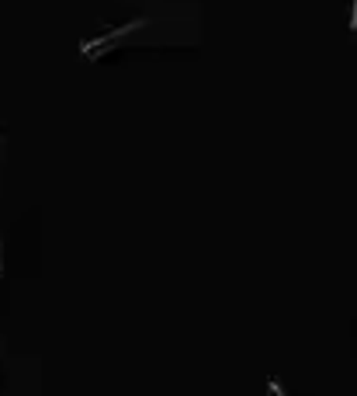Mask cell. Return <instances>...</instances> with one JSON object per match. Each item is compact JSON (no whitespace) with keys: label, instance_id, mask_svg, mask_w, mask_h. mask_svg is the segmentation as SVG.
Instances as JSON below:
<instances>
[{"label":"cell","instance_id":"cell-2","mask_svg":"<svg viewBox=\"0 0 357 396\" xmlns=\"http://www.w3.org/2000/svg\"><path fill=\"white\" fill-rule=\"evenodd\" d=\"M350 28L357 32V0H354V11H350Z\"/></svg>","mask_w":357,"mask_h":396},{"label":"cell","instance_id":"cell-3","mask_svg":"<svg viewBox=\"0 0 357 396\" xmlns=\"http://www.w3.org/2000/svg\"><path fill=\"white\" fill-rule=\"evenodd\" d=\"M271 393H274V396H284V389H281V382H271Z\"/></svg>","mask_w":357,"mask_h":396},{"label":"cell","instance_id":"cell-1","mask_svg":"<svg viewBox=\"0 0 357 396\" xmlns=\"http://www.w3.org/2000/svg\"><path fill=\"white\" fill-rule=\"evenodd\" d=\"M139 25H146V21H143V18H136V21H129V25H118L115 32H108V35H101V39H94V42H84V46H80V53L91 60V56H98V49H108L115 39H122L125 32H132V28H139Z\"/></svg>","mask_w":357,"mask_h":396}]
</instances>
